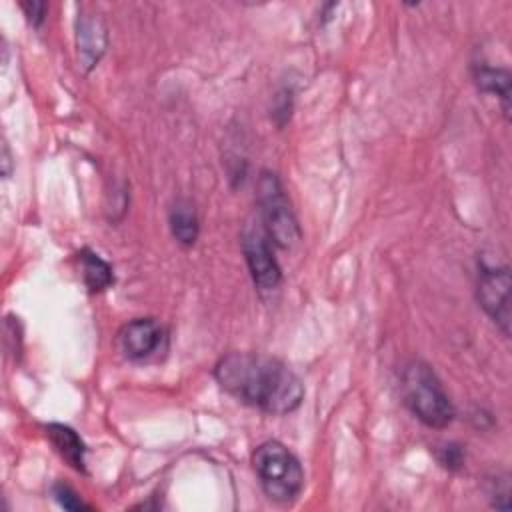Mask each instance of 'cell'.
<instances>
[{
    "label": "cell",
    "instance_id": "cell-1",
    "mask_svg": "<svg viewBox=\"0 0 512 512\" xmlns=\"http://www.w3.org/2000/svg\"><path fill=\"white\" fill-rule=\"evenodd\" d=\"M214 378L230 396L268 414H290L304 400L300 378L266 354L230 352L216 362Z\"/></svg>",
    "mask_w": 512,
    "mask_h": 512
},
{
    "label": "cell",
    "instance_id": "cell-2",
    "mask_svg": "<svg viewBox=\"0 0 512 512\" xmlns=\"http://www.w3.org/2000/svg\"><path fill=\"white\" fill-rule=\"evenodd\" d=\"M402 396L410 412L430 428H444L454 420L452 400L434 370L422 360H412L404 366Z\"/></svg>",
    "mask_w": 512,
    "mask_h": 512
},
{
    "label": "cell",
    "instance_id": "cell-3",
    "mask_svg": "<svg viewBox=\"0 0 512 512\" xmlns=\"http://www.w3.org/2000/svg\"><path fill=\"white\" fill-rule=\"evenodd\" d=\"M252 464L260 486L270 500L286 504L300 494L304 486L302 466L282 442H262L252 454Z\"/></svg>",
    "mask_w": 512,
    "mask_h": 512
},
{
    "label": "cell",
    "instance_id": "cell-4",
    "mask_svg": "<svg viewBox=\"0 0 512 512\" xmlns=\"http://www.w3.org/2000/svg\"><path fill=\"white\" fill-rule=\"evenodd\" d=\"M256 190H258V206H260L264 232L276 246L290 250L300 240V226L282 190L278 176L264 170L258 178Z\"/></svg>",
    "mask_w": 512,
    "mask_h": 512
},
{
    "label": "cell",
    "instance_id": "cell-5",
    "mask_svg": "<svg viewBox=\"0 0 512 512\" xmlns=\"http://www.w3.org/2000/svg\"><path fill=\"white\" fill-rule=\"evenodd\" d=\"M242 254L250 270L252 282L262 292H272L280 286L282 270L274 258L270 238L262 226L248 224L242 230Z\"/></svg>",
    "mask_w": 512,
    "mask_h": 512
},
{
    "label": "cell",
    "instance_id": "cell-6",
    "mask_svg": "<svg viewBox=\"0 0 512 512\" xmlns=\"http://www.w3.org/2000/svg\"><path fill=\"white\" fill-rule=\"evenodd\" d=\"M510 286L508 266H480L478 302L504 336H510Z\"/></svg>",
    "mask_w": 512,
    "mask_h": 512
},
{
    "label": "cell",
    "instance_id": "cell-7",
    "mask_svg": "<svg viewBox=\"0 0 512 512\" xmlns=\"http://www.w3.org/2000/svg\"><path fill=\"white\" fill-rule=\"evenodd\" d=\"M164 328L154 318H136L118 332V346L128 360L142 362L164 346Z\"/></svg>",
    "mask_w": 512,
    "mask_h": 512
},
{
    "label": "cell",
    "instance_id": "cell-8",
    "mask_svg": "<svg viewBox=\"0 0 512 512\" xmlns=\"http://www.w3.org/2000/svg\"><path fill=\"white\" fill-rule=\"evenodd\" d=\"M106 46H108V32H106L104 20L96 12L82 10L76 18L78 66L84 72H90L104 56Z\"/></svg>",
    "mask_w": 512,
    "mask_h": 512
},
{
    "label": "cell",
    "instance_id": "cell-9",
    "mask_svg": "<svg viewBox=\"0 0 512 512\" xmlns=\"http://www.w3.org/2000/svg\"><path fill=\"white\" fill-rule=\"evenodd\" d=\"M46 436L50 440V444L54 446V450L60 454L62 460H66V464L78 472H86V446L82 442V438L66 424H48L46 426Z\"/></svg>",
    "mask_w": 512,
    "mask_h": 512
},
{
    "label": "cell",
    "instance_id": "cell-10",
    "mask_svg": "<svg viewBox=\"0 0 512 512\" xmlns=\"http://www.w3.org/2000/svg\"><path fill=\"white\" fill-rule=\"evenodd\" d=\"M474 82L482 92L496 94L502 102V112L510 116V72L506 68H492V66H474L472 70Z\"/></svg>",
    "mask_w": 512,
    "mask_h": 512
},
{
    "label": "cell",
    "instance_id": "cell-11",
    "mask_svg": "<svg viewBox=\"0 0 512 512\" xmlns=\"http://www.w3.org/2000/svg\"><path fill=\"white\" fill-rule=\"evenodd\" d=\"M170 230H172V236L176 238L178 244L182 246H192L198 238V216H196V210L192 206L190 200H176L174 206L170 208Z\"/></svg>",
    "mask_w": 512,
    "mask_h": 512
},
{
    "label": "cell",
    "instance_id": "cell-12",
    "mask_svg": "<svg viewBox=\"0 0 512 512\" xmlns=\"http://www.w3.org/2000/svg\"><path fill=\"white\" fill-rule=\"evenodd\" d=\"M78 260H80L82 280H84V284L90 292H102L114 282V274H112L110 264L102 256H98L96 252L84 248L78 254Z\"/></svg>",
    "mask_w": 512,
    "mask_h": 512
},
{
    "label": "cell",
    "instance_id": "cell-13",
    "mask_svg": "<svg viewBox=\"0 0 512 512\" xmlns=\"http://www.w3.org/2000/svg\"><path fill=\"white\" fill-rule=\"evenodd\" d=\"M52 496L56 498V502L62 506V508H66V510H90V506L86 504V502H82V498L70 488V486H66V484H62V482H58V484H54V488H52Z\"/></svg>",
    "mask_w": 512,
    "mask_h": 512
},
{
    "label": "cell",
    "instance_id": "cell-14",
    "mask_svg": "<svg viewBox=\"0 0 512 512\" xmlns=\"http://www.w3.org/2000/svg\"><path fill=\"white\" fill-rule=\"evenodd\" d=\"M438 460L444 468L448 470H458L462 464H464V452L458 444L454 442H448V444H442L438 448Z\"/></svg>",
    "mask_w": 512,
    "mask_h": 512
},
{
    "label": "cell",
    "instance_id": "cell-15",
    "mask_svg": "<svg viewBox=\"0 0 512 512\" xmlns=\"http://www.w3.org/2000/svg\"><path fill=\"white\" fill-rule=\"evenodd\" d=\"M20 8L24 10L26 14V20L38 28L42 22H44V16H46V2H40V0H22L20 2Z\"/></svg>",
    "mask_w": 512,
    "mask_h": 512
},
{
    "label": "cell",
    "instance_id": "cell-16",
    "mask_svg": "<svg viewBox=\"0 0 512 512\" xmlns=\"http://www.w3.org/2000/svg\"><path fill=\"white\" fill-rule=\"evenodd\" d=\"M10 156H8V148H6V144H4V174L8 176L10 174Z\"/></svg>",
    "mask_w": 512,
    "mask_h": 512
}]
</instances>
